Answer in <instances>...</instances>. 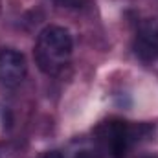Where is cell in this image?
<instances>
[{
	"mask_svg": "<svg viewBox=\"0 0 158 158\" xmlns=\"http://www.w3.org/2000/svg\"><path fill=\"white\" fill-rule=\"evenodd\" d=\"M74 50V40L66 28L63 26H46L35 42V61L40 72L46 76L59 74L70 61Z\"/></svg>",
	"mask_w": 158,
	"mask_h": 158,
	"instance_id": "cell-1",
	"label": "cell"
},
{
	"mask_svg": "<svg viewBox=\"0 0 158 158\" xmlns=\"http://www.w3.org/2000/svg\"><path fill=\"white\" fill-rule=\"evenodd\" d=\"M151 131L149 125H131L127 121H105L98 127L96 134L101 147L112 158H125L127 151L140 142L142 136H147Z\"/></svg>",
	"mask_w": 158,
	"mask_h": 158,
	"instance_id": "cell-2",
	"label": "cell"
},
{
	"mask_svg": "<svg viewBox=\"0 0 158 158\" xmlns=\"http://www.w3.org/2000/svg\"><path fill=\"white\" fill-rule=\"evenodd\" d=\"M28 74V63L24 53L13 48L0 50V85L13 88L19 86Z\"/></svg>",
	"mask_w": 158,
	"mask_h": 158,
	"instance_id": "cell-3",
	"label": "cell"
},
{
	"mask_svg": "<svg viewBox=\"0 0 158 158\" xmlns=\"http://www.w3.org/2000/svg\"><path fill=\"white\" fill-rule=\"evenodd\" d=\"M134 53L145 63L158 59V19H145L140 24L134 39Z\"/></svg>",
	"mask_w": 158,
	"mask_h": 158,
	"instance_id": "cell-4",
	"label": "cell"
},
{
	"mask_svg": "<svg viewBox=\"0 0 158 158\" xmlns=\"http://www.w3.org/2000/svg\"><path fill=\"white\" fill-rule=\"evenodd\" d=\"M55 2L63 7H74V9H81L83 6L88 4V0H55Z\"/></svg>",
	"mask_w": 158,
	"mask_h": 158,
	"instance_id": "cell-5",
	"label": "cell"
},
{
	"mask_svg": "<svg viewBox=\"0 0 158 158\" xmlns=\"http://www.w3.org/2000/svg\"><path fill=\"white\" fill-rule=\"evenodd\" d=\"M37 158H64V155L61 151H46V153L39 155Z\"/></svg>",
	"mask_w": 158,
	"mask_h": 158,
	"instance_id": "cell-6",
	"label": "cell"
},
{
	"mask_svg": "<svg viewBox=\"0 0 158 158\" xmlns=\"http://www.w3.org/2000/svg\"><path fill=\"white\" fill-rule=\"evenodd\" d=\"M77 158H92V156H90V155H88V153H83V155H79Z\"/></svg>",
	"mask_w": 158,
	"mask_h": 158,
	"instance_id": "cell-7",
	"label": "cell"
}]
</instances>
